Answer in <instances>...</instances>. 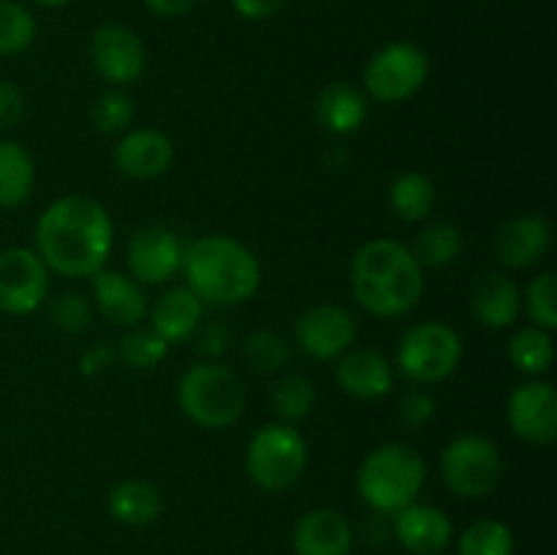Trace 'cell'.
Listing matches in <instances>:
<instances>
[{"label": "cell", "mask_w": 557, "mask_h": 555, "mask_svg": "<svg viewBox=\"0 0 557 555\" xmlns=\"http://www.w3.org/2000/svg\"><path fill=\"white\" fill-rule=\"evenodd\" d=\"M294 341L308 354L310 359H330L343 357L357 341V319L341 305H315L308 308L294 324Z\"/></svg>", "instance_id": "cell-12"}, {"label": "cell", "mask_w": 557, "mask_h": 555, "mask_svg": "<svg viewBox=\"0 0 557 555\" xmlns=\"http://www.w3.org/2000/svg\"><path fill=\"white\" fill-rule=\"evenodd\" d=\"M166 354H169V343L163 341L152 326H141V324L131 326V330L120 337L117 357L134 370L156 368Z\"/></svg>", "instance_id": "cell-32"}, {"label": "cell", "mask_w": 557, "mask_h": 555, "mask_svg": "<svg viewBox=\"0 0 557 555\" xmlns=\"http://www.w3.org/2000/svg\"><path fill=\"white\" fill-rule=\"evenodd\" d=\"M428 466L408 444H381L362 460L357 471V493L373 511L395 515L422 493Z\"/></svg>", "instance_id": "cell-4"}, {"label": "cell", "mask_w": 557, "mask_h": 555, "mask_svg": "<svg viewBox=\"0 0 557 555\" xmlns=\"http://www.w3.org/2000/svg\"><path fill=\"white\" fill-rule=\"evenodd\" d=\"M315 406V386L308 375L286 373L272 386V411L286 424L302 422Z\"/></svg>", "instance_id": "cell-30"}, {"label": "cell", "mask_w": 557, "mask_h": 555, "mask_svg": "<svg viewBox=\"0 0 557 555\" xmlns=\"http://www.w3.org/2000/svg\"><path fill=\"white\" fill-rule=\"evenodd\" d=\"M389 205L408 223L424 221L435 207V185L422 172H403L389 185Z\"/></svg>", "instance_id": "cell-27"}, {"label": "cell", "mask_w": 557, "mask_h": 555, "mask_svg": "<svg viewBox=\"0 0 557 555\" xmlns=\"http://www.w3.org/2000/svg\"><path fill=\"white\" fill-rule=\"evenodd\" d=\"M509 354L511 365H515L520 373L539 375L547 373L553 368V359H555V343H553V332L547 330H539V326H525V330L517 332L515 337L509 341Z\"/></svg>", "instance_id": "cell-28"}, {"label": "cell", "mask_w": 557, "mask_h": 555, "mask_svg": "<svg viewBox=\"0 0 557 555\" xmlns=\"http://www.w3.org/2000/svg\"><path fill=\"white\" fill-rule=\"evenodd\" d=\"M243 357L259 373H281L292 365L294 343L283 332L256 330L243 341Z\"/></svg>", "instance_id": "cell-29"}, {"label": "cell", "mask_w": 557, "mask_h": 555, "mask_svg": "<svg viewBox=\"0 0 557 555\" xmlns=\"http://www.w3.org/2000/svg\"><path fill=\"white\" fill-rule=\"evenodd\" d=\"M205 319V303L188 286L169 288L150 310V326L166 343L188 341Z\"/></svg>", "instance_id": "cell-23"}, {"label": "cell", "mask_w": 557, "mask_h": 555, "mask_svg": "<svg viewBox=\"0 0 557 555\" xmlns=\"http://www.w3.org/2000/svg\"><path fill=\"white\" fill-rule=\"evenodd\" d=\"M451 533L449 515L433 504L413 501L392 515V536L411 555H441V550L449 547Z\"/></svg>", "instance_id": "cell-15"}, {"label": "cell", "mask_w": 557, "mask_h": 555, "mask_svg": "<svg viewBox=\"0 0 557 555\" xmlns=\"http://www.w3.org/2000/svg\"><path fill=\"white\" fill-rule=\"evenodd\" d=\"M308 468V441L294 424H261L248 441L245 471L264 493H283L302 479Z\"/></svg>", "instance_id": "cell-6"}, {"label": "cell", "mask_w": 557, "mask_h": 555, "mask_svg": "<svg viewBox=\"0 0 557 555\" xmlns=\"http://www.w3.org/2000/svg\"><path fill=\"white\" fill-rule=\"evenodd\" d=\"M180 272L205 305H243L261 286V264L256 254L226 234L194 239L185 248Z\"/></svg>", "instance_id": "cell-3"}, {"label": "cell", "mask_w": 557, "mask_h": 555, "mask_svg": "<svg viewBox=\"0 0 557 555\" xmlns=\"http://www.w3.org/2000/svg\"><path fill=\"white\" fill-rule=\"evenodd\" d=\"M354 299L381 319H397L417 308L424 292V270L411 248L397 239H370L351 261Z\"/></svg>", "instance_id": "cell-2"}, {"label": "cell", "mask_w": 557, "mask_h": 555, "mask_svg": "<svg viewBox=\"0 0 557 555\" xmlns=\"http://www.w3.org/2000/svg\"><path fill=\"white\" fill-rule=\"evenodd\" d=\"M435 417V400L428 390L422 386H413L406 395L400 397V419L408 428H424V424L433 422Z\"/></svg>", "instance_id": "cell-38"}, {"label": "cell", "mask_w": 557, "mask_h": 555, "mask_svg": "<svg viewBox=\"0 0 557 555\" xmlns=\"http://www.w3.org/2000/svg\"><path fill=\"white\" fill-rule=\"evenodd\" d=\"M315 120L330 134H354L368 120V96L351 82H332L315 98Z\"/></svg>", "instance_id": "cell-22"}, {"label": "cell", "mask_w": 557, "mask_h": 555, "mask_svg": "<svg viewBox=\"0 0 557 555\" xmlns=\"http://www.w3.org/2000/svg\"><path fill=\"white\" fill-rule=\"evenodd\" d=\"M114 359H117V351H114L112 346H107V343H92L90 348L82 351L79 373L85 375V379H98V375L112 370Z\"/></svg>", "instance_id": "cell-39"}, {"label": "cell", "mask_w": 557, "mask_h": 555, "mask_svg": "<svg viewBox=\"0 0 557 555\" xmlns=\"http://www.w3.org/2000/svg\"><path fill=\"white\" fill-rule=\"evenodd\" d=\"M457 555H515V533L504 520H476L457 539Z\"/></svg>", "instance_id": "cell-31"}, {"label": "cell", "mask_w": 557, "mask_h": 555, "mask_svg": "<svg viewBox=\"0 0 557 555\" xmlns=\"http://www.w3.org/2000/svg\"><path fill=\"white\" fill-rule=\"evenodd\" d=\"M92 281V308L117 326H139L147 316V297L141 283L117 270H98Z\"/></svg>", "instance_id": "cell-18"}, {"label": "cell", "mask_w": 557, "mask_h": 555, "mask_svg": "<svg viewBox=\"0 0 557 555\" xmlns=\"http://www.w3.org/2000/svg\"><path fill=\"white\" fill-rule=\"evenodd\" d=\"M36 3H41V5H47V9H60V5H65V3H71V0H36Z\"/></svg>", "instance_id": "cell-43"}, {"label": "cell", "mask_w": 557, "mask_h": 555, "mask_svg": "<svg viewBox=\"0 0 557 555\" xmlns=\"http://www.w3.org/2000/svg\"><path fill=\"white\" fill-rule=\"evenodd\" d=\"M92 308L90 299H85L82 294H60L58 299H52V308H49V319L58 330L69 332V335H79V332H87L92 324Z\"/></svg>", "instance_id": "cell-36"}, {"label": "cell", "mask_w": 557, "mask_h": 555, "mask_svg": "<svg viewBox=\"0 0 557 555\" xmlns=\"http://www.w3.org/2000/svg\"><path fill=\"white\" fill-rule=\"evenodd\" d=\"M92 69L112 85H131L147 69L145 41L120 22H107L90 38Z\"/></svg>", "instance_id": "cell-14"}, {"label": "cell", "mask_w": 557, "mask_h": 555, "mask_svg": "<svg viewBox=\"0 0 557 555\" xmlns=\"http://www.w3.org/2000/svg\"><path fill=\"white\" fill-rule=\"evenodd\" d=\"M134 98L125 90H107L92 103V125L101 134H125L128 125L134 123Z\"/></svg>", "instance_id": "cell-35"}, {"label": "cell", "mask_w": 557, "mask_h": 555, "mask_svg": "<svg viewBox=\"0 0 557 555\" xmlns=\"http://www.w3.org/2000/svg\"><path fill=\"white\" fill-rule=\"evenodd\" d=\"M462 250V232L449 221H433L417 234L411 245L413 259L419 267L428 270H444V267L455 264L457 256Z\"/></svg>", "instance_id": "cell-26"}, {"label": "cell", "mask_w": 557, "mask_h": 555, "mask_svg": "<svg viewBox=\"0 0 557 555\" xmlns=\"http://www.w3.org/2000/svg\"><path fill=\"white\" fill-rule=\"evenodd\" d=\"M462 362V341L444 321L413 324L397 343V368L413 384H438Z\"/></svg>", "instance_id": "cell-7"}, {"label": "cell", "mask_w": 557, "mask_h": 555, "mask_svg": "<svg viewBox=\"0 0 557 555\" xmlns=\"http://www.w3.org/2000/svg\"><path fill=\"white\" fill-rule=\"evenodd\" d=\"M297 555H351L354 528L337 509H310L297 520L292 533Z\"/></svg>", "instance_id": "cell-19"}, {"label": "cell", "mask_w": 557, "mask_h": 555, "mask_svg": "<svg viewBox=\"0 0 557 555\" xmlns=\"http://www.w3.org/2000/svg\"><path fill=\"white\" fill-rule=\"evenodd\" d=\"M33 237L47 270L63 278H92L112 254L114 223L98 199L69 194L41 212Z\"/></svg>", "instance_id": "cell-1"}, {"label": "cell", "mask_w": 557, "mask_h": 555, "mask_svg": "<svg viewBox=\"0 0 557 555\" xmlns=\"http://www.w3.org/2000/svg\"><path fill=\"white\" fill-rule=\"evenodd\" d=\"M25 114V98L14 82H0V131L14 128Z\"/></svg>", "instance_id": "cell-40"}, {"label": "cell", "mask_w": 557, "mask_h": 555, "mask_svg": "<svg viewBox=\"0 0 557 555\" xmlns=\"http://www.w3.org/2000/svg\"><path fill=\"white\" fill-rule=\"evenodd\" d=\"M473 316L487 330H506L520 316L522 297L517 283L504 272H482L468 294Z\"/></svg>", "instance_id": "cell-21"}, {"label": "cell", "mask_w": 557, "mask_h": 555, "mask_svg": "<svg viewBox=\"0 0 557 555\" xmlns=\"http://www.w3.org/2000/svg\"><path fill=\"white\" fill-rule=\"evenodd\" d=\"M553 243V229L544 215L525 212L515 215L495 234V256L509 270H525L544 259Z\"/></svg>", "instance_id": "cell-17"}, {"label": "cell", "mask_w": 557, "mask_h": 555, "mask_svg": "<svg viewBox=\"0 0 557 555\" xmlns=\"http://www.w3.org/2000/svg\"><path fill=\"white\" fill-rule=\"evenodd\" d=\"M337 359H341L335 370L337 384L357 400H379V397L389 395L395 386V370H392L389 359L375 348L346 351Z\"/></svg>", "instance_id": "cell-20"}, {"label": "cell", "mask_w": 557, "mask_h": 555, "mask_svg": "<svg viewBox=\"0 0 557 555\" xmlns=\"http://www.w3.org/2000/svg\"><path fill=\"white\" fill-rule=\"evenodd\" d=\"M441 477L460 498H484L504 477V457L484 435H457L441 455Z\"/></svg>", "instance_id": "cell-8"}, {"label": "cell", "mask_w": 557, "mask_h": 555, "mask_svg": "<svg viewBox=\"0 0 557 555\" xmlns=\"http://www.w3.org/2000/svg\"><path fill=\"white\" fill-rule=\"evenodd\" d=\"M525 305L528 319L533 321V326L539 330L553 332L557 326V275L555 272H542V275L533 278L525 288Z\"/></svg>", "instance_id": "cell-34"}, {"label": "cell", "mask_w": 557, "mask_h": 555, "mask_svg": "<svg viewBox=\"0 0 557 555\" xmlns=\"http://www.w3.org/2000/svg\"><path fill=\"white\" fill-rule=\"evenodd\" d=\"M190 337H196V351L205 359H218L232 348L234 332L226 321H207V324L196 326V332Z\"/></svg>", "instance_id": "cell-37"}, {"label": "cell", "mask_w": 557, "mask_h": 555, "mask_svg": "<svg viewBox=\"0 0 557 555\" xmlns=\"http://www.w3.org/2000/svg\"><path fill=\"white\" fill-rule=\"evenodd\" d=\"M430 76V60L417 44L397 41L379 49L364 69V92L381 103L417 96Z\"/></svg>", "instance_id": "cell-9"}, {"label": "cell", "mask_w": 557, "mask_h": 555, "mask_svg": "<svg viewBox=\"0 0 557 555\" xmlns=\"http://www.w3.org/2000/svg\"><path fill=\"white\" fill-rule=\"evenodd\" d=\"M506 422L528 444H553L557 439V392L542 379L522 381L506 403Z\"/></svg>", "instance_id": "cell-13"}, {"label": "cell", "mask_w": 557, "mask_h": 555, "mask_svg": "<svg viewBox=\"0 0 557 555\" xmlns=\"http://www.w3.org/2000/svg\"><path fill=\"white\" fill-rule=\"evenodd\" d=\"M234 11H237L243 20H270L277 11L286 5V0H232Z\"/></svg>", "instance_id": "cell-41"}, {"label": "cell", "mask_w": 557, "mask_h": 555, "mask_svg": "<svg viewBox=\"0 0 557 555\" xmlns=\"http://www.w3.org/2000/svg\"><path fill=\"white\" fill-rule=\"evenodd\" d=\"M183 254L185 245L180 243L177 232L161 226V223H152V226L136 229L131 234L125 261H128V272L136 283L161 286L183 270Z\"/></svg>", "instance_id": "cell-11"}, {"label": "cell", "mask_w": 557, "mask_h": 555, "mask_svg": "<svg viewBox=\"0 0 557 555\" xmlns=\"http://www.w3.org/2000/svg\"><path fill=\"white\" fill-rule=\"evenodd\" d=\"M245 384L232 368L212 359L190 365L177 384L180 411L207 430L232 428L245 411Z\"/></svg>", "instance_id": "cell-5"}, {"label": "cell", "mask_w": 557, "mask_h": 555, "mask_svg": "<svg viewBox=\"0 0 557 555\" xmlns=\"http://www.w3.org/2000/svg\"><path fill=\"white\" fill-rule=\"evenodd\" d=\"M36 185V161L20 141L0 139V207L11 210L30 199Z\"/></svg>", "instance_id": "cell-25"}, {"label": "cell", "mask_w": 557, "mask_h": 555, "mask_svg": "<svg viewBox=\"0 0 557 555\" xmlns=\"http://www.w3.org/2000/svg\"><path fill=\"white\" fill-rule=\"evenodd\" d=\"M109 515L131 528L152 526L163 515L161 490L147 479H123L109 490Z\"/></svg>", "instance_id": "cell-24"}, {"label": "cell", "mask_w": 557, "mask_h": 555, "mask_svg": "<svg viewBox=\"0 0 557 555\" xmlns=\"http://www.w3.org/2000/svg\"><path fill=\"white\" fill-rule=\"evenodd\" d=\"M49 294V270L33 248L0 250V310L27 316L41 308Z\"/></svg>", "instance_id": "cell-10"}, {"label": "cell", "mask_w": 557, "mask_h": 555, "mask_svg": "<svg viewBox=\"0 0 557 555\" xmlns=\"http://www.w3.org/2000/svg\"><path fill=\"white\" fill-rule=\"evenodd\" d=\"M145 3L158 16H183L194 11L199 0H145Z\"/></svg>", "instance_id": "cell-42"}, {"label": "cell", "mask_w": 557, "mask_h": 555, "mask_svg": "<svg viewBox=\"0 0 557 555\" xmlns=\"http://www.w3.org/2000/svg\"><path fill=\"white\" fill-rule=\"evenodd\" d=\"M112 161L131 180H156L174 163V141L158 128L125 131L114 145Z\"/></svg>", "instance_id": "cell-16"}, {"label": "cell", "mask_w": 557, "mask_h": 555, "mask_svg": "<svg viewBox=\"0 0 557 555\" xmlns=\"http://www.w3.org/2000/svg\"><path fill=\"white\" fill-rule=\"evenodd\" d=\"M36 38V20L25 5L0 0V54H20Z\"/></svg>", "instance_id": "cell-33"}]
</instances>
